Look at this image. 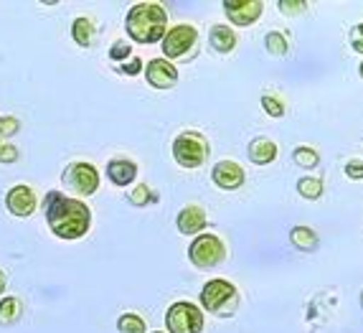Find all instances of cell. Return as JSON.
I'll use <instances>...</instances> for the list:
<instances>
[{
    "mask_svg": "<svg viewBox=\"0 0 363 333\" xmlns=\"http://www.w3.org/2000/svg\"><path fill=\"white\" fill-rule=\"evenodd\" d=\"M6 283H8V280H6V275H3V270H0V293L6 290Z\"/></svg>",
    "mask_w": 363,
    "mask_h": 333,
    "instance_id": "d6a6232c",
    "label": "cell"
},
{
    "mask_svg": "<svg viewBox=\"0 0 363 333\" xmlns=\"http://www.w3.org/2000/svg\"><path fill=\"white\" fill-rule=\"evenodd\" d=\"M165 323H168L170 333H201L203 331V313L194 303L178 300L165 313Z\"/></svg>",
    "mask_w": 363,
    "mask_h": 333,
    "instance_id": "5b68a950",
    "label": "cell"
},
{
    "mask_svg": "<svg viewBox=\"0 0 363 333\" xmlns=\"http://www.w3.org/2000/svg\"><path fill=\"white\" fill-rule=\"evenodd\" d=\"M211 46L218 54H229L236 46V33L229 26H213L211 28Z\"/></svg>",
    "mask_w": 363,
    "mask_h": 333,
    "instance_id": "2e32d148",
    "label": "cell"
},
{
    "mask_svg": "<svg viewBox=\"0 0 363 333\" xmlns=\"http://www.w3.org/2000/svg\"><path fill=\"white\" fill-rule=\"evenodd\" d=\"M36 204H38L36 194L28 186H13L6 194V206L13 217H21V219L30 217V214L36 212Z\"/></svg>",
    "mask_w": 363,
    "mask_h": 333,
    "instance_id": "30bf717a",
    "label": "cell"
},
{
    "mask_svg": "<svg viewBox=\"0 0 363 333\" xmlns=\"http://www.w3.org/2000/svg\"><path fill=\"white\" fill-rule=\"evenodd\" d=\"M196 38H199V33H196L194 26L181 23V26H176V28H170L168 33H165L163 41H160V46H163V54L168 56V59H178V56L188 54V51L194 49Z\"/></svg>",
    "mask_w": 363,
    "mask_h": 333,
    "instance_id": "ba28073f",
    "label": "cell"
},
{
    "mask_svg": "<svg viewBox=\"0 0 363 333\" xmlns=\"http://www.w3.org/2000/svg\"><path fill=\"white\" fill-rule=\"evenodd\" d=\"M109 59H112V61L133 59V46H130L128 38H120V41L112 43V49H109Z\"/></svg>",
    "mask_w": 363,
    "mask_h": 333,
    "instance_id": "d4e9b609",
    "label": "cell"
},
{
    "mask_svg": "<svg viewBox=\"0 0 363 333\" xmlns=\"http://www.w3.org/2000/svg\"><path fill=\"white\" fill-rule=\"evenodd\" d=\"M234 300H236V290L229 280H221V278L208 280L203 285V290H201V303H203L206 310H211V313L224 315L226 310L234 308Z\"/></svg>",
    "mask_w": 363,
    "mask_h": 333,
    "instance_id": "8992f818",
    "label": "cell"
},
{
    "mask_svg": "<svg viewBox=\"0 0 363 333\" xmlns=\"http://www.w3.org/2000/svg\"><path fill=\"white\" fill-rule=\"evenodd\" d=\"M262 107L269 117H282L285 115V104L279 102L274 94H262Z\"/></svg>",
    "mask_w": 363,
    "mask_h": 333,
    "instance_id": "484cf974",
    "label": "cell"
},
{
    "mask_svg": "<svg viewBox=\"0 0 363 333\" xmlns=\"http://www.w3.org/2000/svg\"><path fill=\"white\" fill-rule=\"evenodd\" d=\"M64 183L79 196H91L99 188V173L91 163H72L64 170Z\"/></svg>",
    "mask_w": 363,
    "mask_h": 333,
    "instance_id": "52a82bcc",
    "label": "cell"
},
{
    "mask_svg": "<svg viewBox=\"0 0 363 333\" xmlns=\"http://www.w3.org/2000/svg\"><path fill=\"white\" fill-rule=\"evenodd\" d=\"M297 194L303 196V199H310V201L320 199L323 181L320 178H300V181H297Z\"/></svg>",
    "mask_w": 363,
    "mask_h": 333,
    "instance_id": "44dd1931",
    "label": "cell"
},
{
    "mask_svg": "<svg viewBox=\"0 0 363 333\" xmlns=\"http://www.w3.org/2000/svg\"><path fill=\"white\" fill-rule=\"evenodd\" d=\"M155 333H163V331H155Z\"/></svg>",
    "mask_w": 363,
    "mask_h": 333,
    "instance_id": "d590c367",
    "label": "cell"
},
{
    "mask_svg": "<svg viewBox=\"0 0 363 333\" xmlns=\"http://www.w3.org/2000/svg\"><path fill=\"white\" fill-rule=\"evenodd\" d=\"M72 36H74V41L79 43V46H91V41H94V23H91L89 18H77L72 23Z\"/></svg>",
    "mask_w": 363,
    "mask_h": 333,
    "instance_id": "ac0fdd59",
    "label": "cell"
},
{
    "mask_svg": "<svg viewBox=\"0 0 363 333\" xmlns=\"http://www.w3.org/2000/svg\"><path fill=\"white\" fill-rule=\"evenodd\" d=\"M351 46L358 51V54H363V23L353 26V31H351Z\"/></svg>",
    "mask_w": 363,
    "mask_h": 333,
    "instance_id": "4dcf8cb0",
    "label": "cell"
},
{
    "mask_svg": "<svg viewBox=\"0 0 363 333\" xmlns=\"http://www.w3.org/2000/svg\"><path fill=\"white\" fill-rule=\"evenodd\" d=\"M274 158H277V146L269 138H255L249 143V160L252 163L267 165L274 163Z\"/></svg>",
    "mask_w": 363,
    "mask_h": 333,
    "instance_id": "9a60e30c",
    "label": "cell"
},
{
    "mask_svg": "<svg viewBox=\"0 0 363 333\" xmlns=\"http://www.w3.org/2000/svg\"><path fill=\"white\" fill-rule=\"evenodd\" d=\"M21 130V122L16 120V117H0V140H6V138H13V135Z\"/></svg>",
    "mask_w": 363,
    "mask_h": 333,
    "instance_id": "83f0119b",
    "label": "cell"
},
{
    "mask_svg": "<svg viewBox=\"0 0 363 333\" xmlns=\"http://www.w3.org/2000/svg\"><path fill=\"white\" fill-rule=\"evenodd\" d=\"M206 226V212L201 206H186L178 214V231L186 236H196Z\"/></svg>",
    "mask_w": 363,
    "mask_h": 333,
    "instance_id": "4fadbf2b",
    "label": "cell"
},
{
    "mask_svg": "<svg viewBox=\"0 0 363 333\" xmlns=\"http://www.w3.org/2000/svg\"><path fill=\"white\" fill-rule=\"evenodd\" d=\"M345 176L353 178V181H363V163H356V160H351V163L345 165Z\"/></svg>",
    "mask_w": 363,
    "mask_h": 333,
    "instance_id": "1f68e13d",
    "label": "cell"
},
{
    "mask_svg": "<svg viewBox=\"0 0 363 333\" xmlns=\"http://www.w3.org/2000/svg\"><path fill=\"white\" fill-rule=\"evenodd\" d=\"M107 176L115 186H128V183H133L135 176H138V165H135L133 160H128V158H115V160H109V165H107Z\"/></svg>",
    "mask_w": 363,
    "mask_h": 333,
    "instance_id": "5bb4252c",
    "label": "cell"
},
{
    "mask_svg": "<svg viewBox=\"0 0 363 333\" xmlns=\"http://www.w3.org/2000/svg\"><path fill=\"white\" fill-rule=\"evenodd\" d=\"M140 69H143V61L138 59V56H133L130 61H125L120 67L122 74H128V77H135V74H140Z\"/></svg>",
    "mask_w": 363,
    "mask_h": 333,
    "instance_id": "f546056e",
    "label": "cell"
},
{
    "mask_svg": "<svg viewBox=\"0 0 363 333\" xmlns=\"http://www.w3.org/2000/svg\"><path fill=\"white\" fill-rule=\"evenodd\" d=\"M188 257L196 267L201 270H208V267H216L218 262L226 257V247L221 242V236L216 234H199L188 247Z\"/></svg>",
    "mask_w": 363,
    "mask_h": 333,
    "instance_id": "277c9868",
    "label": "cell"
},
{
    "mask_svg": "<svg viewBox=\"0 0 363 333\" xmlns=\"http://www.w3.org/2000/svg\"><path fill=\"white\" fill-rule=\"evenodd\" d=\"M125 28L135 43H157L163 41L165 28H168V13L157 3H138L130 8Z\"/></svg>",
    "mask_w": 363,
    "mask_h": 333,
    "instance_id": "7a4b0ae2",
    "label": "cell"
},
{
    "mask_svg": "<svg viewBox=\"0 0 363 333\" xmlns=\"http://www.w3.org/2000/svg\"><path fill=\"white\" fill-rule=\"evenodd\" d=\"M157 201V194L152 191L147 183H143V186H138L130 194V204H135V206H145V204H155Z\"/></svg>",
    "mask_w": 363,
    "mask_h": 333,
    "instance_id": "603a6c76",
    "label": "cell"
},
{
    "mask_svg": "<svg viewBox=\"0 0 363 333\" xmlns=\"http://www.w3.org/2000/svg\"><path fill=\"white\" fill-rule=\"evenodd\" d=\"M292 158H295V163L303 165V168H315V165H318V160H320V158H318V153H315L313 148H305V146L295 148Z\"/></svg>",
    "mask_w": 363,
    "mask_h": 333,
    "instance_id": "cb8c5ba5",
    "label": "cell"
},
{
    "mask_svg": "<svg viewBox=\"0 0 363 333\" xmlns=\"http://www.w3.org/2000/svg\"><path fill=\"white\" fill-rule=\"evenodd\" d=\"M262 0H226L224 11L234 26H252L262 16Z\"/></svg>",
    "mask_w": 363,
    "mask_h": 333,
    "instance_id": "9c48e42d",
    "label": "cell"
},
{
    "mask_svg": "<svg viewBox=\"0 0 363 333\" xmlns=\"http://www.w3.org/2000/svg\"><path fill=\"white\" fill-rule=\"evenodd\" d=\"M264 46L272 56H285L287 54L285 33H279V31H269V33H267V38H264Z\"/></svg>",
    "mask_w": 363,
    "mask_h": 333,
    "instance_id": "7402d4cb",
    "label": "cell"
},
{
    "mask_svg": "<svg viewBox=\"0 0 363 333\" xmlns=\"http://www.w3.org/2000/svg\"><path fill=\"white\" fill-rule=\"evenodd\" d=\"M117 328L120 333H145V321L138 313H122L117 318Z\"/></svg>",
    "mask_w": 363,
    "mask_h": 333,
    "instance_id": "ffe728a7",
    "label": "cell"
},
{
    "mask_svg": "<svg viewBox=\"0 0 363 333\" xmlns=\"http://www.w3.org/2000/svg\"><path fill=\"white\" fill-rule=\"evenodd\" d=\"M211 178L218 188H224V191H234L244 183V168L234 160H221V163L213 165L211 170Z\"/></svg>",
    "mask_w": 363,
    "mask_h": 333,
    "instance_id": "7c38bea8",
    "label": "cell"
},
{
    "mask_svg": "<svg viewBox=\"0 0 363 333\" xmlns=\"http://www.w3.org/2000/svg\"><path fill=\"white\" fill-rule=\"evenodd\" d=\"M145 77L155 89H170L178 84V69L168 59H152L145 69Z\"/></svg>",
    "mask_w": 363,
    "mask_h": 333,
    "instance_id": "8fae6325",
    "label": "cell"
},
{
    "mask_svg": "<svg viewBox=\"0 0 363 333\" xmlns=\"http://www.w3.org/2000/svg\"><path fill=\"white\" fill-rule=\"evenodd\" d=\"M208 140L196 130H186L173 140V158L183 168H199L208 158Z\"/></svg>",
    "mask_w": 363,
    "mask_h": 333,
    "instance_id": "3957f363",
    "label": "cell"
},
{
    "mask_svg": "<svg viewBox=\"0 0 363 333\" xmlns=\"http://www.w3.org/2000/svg\"><path fill=\"white\" fill-rule=\"evenodd\" d=\"M277 6L285 16H300V13L308 11V3H305V0H279Z\"/></svg>",
    "mask_w": 363,
    "mask_h": 333,
    "instance_id": "4316f807",
    "label": "cell"
},
{
    "mask_svg": "<svg viewBox=\"0 0 363 333\" xmlns=\"http://www.w3.org/2000/svg\"><path fill=\"white\" fill-rule=\"evenodd\" d=\"M361 303H363V293H361Z\"/></svg>",
    "mask_w": 363,
    "mask_h": 333,
    "instance_id": "e575fe53",
    "label": "cell"
},
{
    "mask_svg": "<svg viewBox=\"0 0 363 333\" xmlns=\"http://www.w3.org/2000/svg\"><path fill=\"white\" fill-rule=\"evenodd\" d=\"M23 313V305H21V297L8 295L0 300V326H11L16 323Z\"/></svg>",
    "mask_w": 363,
    "mask_h": 333,
    "instance_id": "e0dca14e",
    "label": "cell"
},
{
    "mask_svg": "<svg viewBox=\"0 0 363 333\" xmlns=\"http://www.w3.org/2000/svg\"><path fill=\"white\" fill-rule=\"evenodd\" d=\"M43 212L49 226L59 239H79L91 224V212L84 201L69 199L61 191H49L43 199Z\"/></svg>",
    "mask_w": 363,
    "mask_h": 333,
    "instance_id": "6da1fadb",
    "label": "cell"
},
{
    "mask_svg": "<svg viewBox=\"0 0 363 333\" xmlns=\"http://www.w3.org/2000/svg\"><path fill=\"white\" fill-rule=\"evenodd\" d=\"M18 148L6 143V140H0V163H16L18 160Z\"/></svg>",
    "mask_w": 363,
    "mask_h": 333,
    "instance_id": "f1b7e54d",
    "label": "cell"
},
{
    "mask_svg": "<svg viewBox=\"0 0 363 333\" xmlns=\"http://www.w3.org/2000/svg\"><path fill=\"white\" fill-rule=\"evenodd\" d=\"M361 77H363V61H361Z\"/></svg>",
    "mask_w": 363,
    "mask_h": 333,
    "instance_id": "836d02e7",
    "label": "cell"
},
{
    "mask_svg": "<svg viewBox=\"0 0 363 333\" xmlns=\"http://www.w3.org/2000/svg\"><path fill=\"white\" fill-rule=\"evenodd\" d=\"M290 239L297 249H315L318 247V234H315L313 229H308V226H295V229L290 231Z\"/></svg>",
    "mask_w": 363,
    "mask_h": 333,
    "instance_id": "d6986e66",
    "label": "cell"
}]
</instances>
